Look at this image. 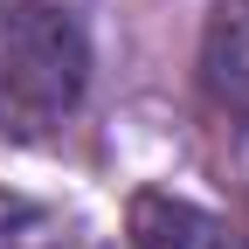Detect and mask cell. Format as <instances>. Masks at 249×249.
Listing matches in <instances>:
<instances>
[{"label":"cell","mask_w":249,"mask_h":249,"mask_svg":"<svg viewBox=\"0 0 249 249\" xmlns=\"http://www.w3.org/2000/svg\"><path fill=\"white\" fill-rule=\"evenodd\" d=\"M90 97V35L62 0H14L0 14V139L49 145Z\"/></svg>","instance_id":"obj_1"},{"label":"cell","mask_w":249,"mask_h":249,"mask_svg":"<svg viewBox=\"0 0 249 249\" xmlns=\"http://www.w3.org/2000/svg\"><path fill=\"white\" fill-rule=\"evenodd\" d=\"M124 249H249L222 214L173 194H139L124 214Z\"/></svg>","instance_id":"obj_2"},{"label":"cell","mask_w":249,"mask_h":249,"mask_svg":"<svg viewBox=\"0 0 249 249\" xmlns=\"http://www.w3.org/2000/svg\"><path fill=\"white\" fill-rule=\"evenodd\" d=\"M0 249H90V242H83V229L62 208L0 187Z\"/></svg>","instance_id":"obj_3"},{"label":"cell","mask_w":249,"mask_h":249,"mask_svg":"<svg viewBox=\"0 0 249 249\" xmlns=\"http://www.w3.org/2000/svg\"><path fill=\"white\" fill-rule=\"evenodd\" d=\"M235 160H242V194H249V124H242V145H235Z\"/></svg>","instance_id":"obj_4"}]
</instances>
